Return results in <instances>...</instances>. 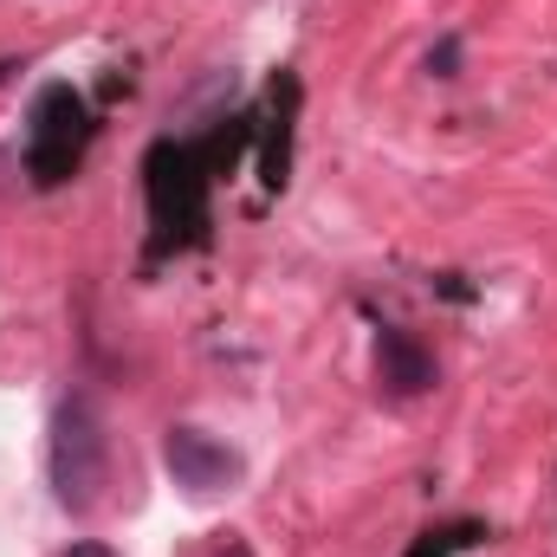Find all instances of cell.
<instances>
[{"label": "cell", "mask_w": 557, "mask_h": 557, "mask_svg": "<svg viewBox=\"0 0 557 557\" xmlns=\"http://www.w3.org/2000/svg\"><path fill=\"white\" fill-rule=\"evenodd\" d=\"M376 376L389 383V396H428L434 389V357L421 350L409 331L383 324L376 331Z\"/></svg>", "instance_id": "cell-4"}, {"label": "cell", "mask_w": 557, "mask_h": 557, "mask_svg": "<svg viewBox=\"0 0 557 557\" xmlns=\"http://www.w3.org/2000/svg\"><path fill=\"white\" fill-rule=\"evenodd\" d=\"M7 182H13V156L0 149V188H7Z\"/></svg>", "instance_id": "cell-7"}, {"label": "cell", "mask_w": 557, "mask_h": 557, "mask_svg": "<svg viewBox=\"0 0 557 557\" xmlns=\"http://www.w3.org/2000/svg\"><path fill=\"white\" fill-rule=\"evenodd\" d=\"M214 557H253V552L247 545H227V552H214Z\"/></svg>", "instance_id": "cell-8"}, {"label": "cell", "mask_w": 557, "mask_h": 557, "mask_svg": "<svg viewBox=\"0 0 557 557\" xmlns=\"http://www.w3.org/2000/svg\"><path fill=\"white\" fill-rule=\"evenodd\" d=\"M78 149H85V104H78V91L52 85V91H46V98L33 104V143H26V175H33L39 188H59V182L72 175Z\"/></svg>", "instance_id": "cell-2"}, {"label": "cell", "mask_w": 557, "mask_h": 557, "mask_svg": "<svg viewBox=\"0 0 557 557\" xmlns=\"http://www.w3.org/2000/svg\"><path fill=\"white\" fill-rule=\"evenodd\" d=\"M52 493L78 519L98 512L111 493V428L91 396L59 403V416H52Z\"/></svg>", "instance_id": "cell-1"}, {"label": "cell", "mask_w": 557, "mask_h": 557, "mask_svg": "<svg viewBox=\"0 0 557 557\" xmlns=\"http://www.w3.org/2000/svg\"><path fill=\"white\" fill-rule=\"evenodd\" d=\"M65 557H117V552H111V545H98V539H85V545H72Z\"/></svg>", "instance_id": "cell-6"}, {"label": "cell", "mask_w": 557, "mask_h": 557, "mask_svg": "<svg viewBox=\"0 0 557 557\" xmlns=\"http://www.w3.org/2000/svg\"><path fill=\"white\" fill-rule=\"evenodd\" d=\"M428 72H434V78H454V72H460V39H454V33L428 52Z\"/></svg>", "instance_id": "cell-5"}, {"label": "cell", "mask_w": 557, "mask_h": 557, "mask_svg": "<svg viewBox=\"0 0 557 557\" xmlns=\"http://www.w3.org/2000/svg\"><path fill=\"white\" fill-rule=\"evenodd\" d=\"M162 467H169L175 486L195 493V499L227 493V486H240V473H247V460H240L227 441H214L208 428H188V421H175V428L162 434Z\"/></svg>", "instance_id": "cell-3"}]
</instances>
